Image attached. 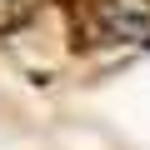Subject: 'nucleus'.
Wrapping results in <instances>:
<instances>
[{
  "label": "nucleus",
  "mask_w": 150,
  "mask_h": 150,
  "mask_svg": "<svg viewBox=\"0 0 150 150\" xmlns=\"http://www.w3.org/2000/svg\"><path fill=\"white\" fill-rule=\"evenodd\" d=\"M145 45H150V40H145Z\"/></svg>",
  "instance_id": "f257e3e1"
}]
</instances>
